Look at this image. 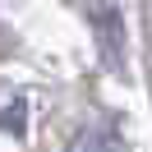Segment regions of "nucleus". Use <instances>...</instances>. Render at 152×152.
Returning <instances> with one entry per match:
<instances>
[{
  "mask_svg": "<svg viewBox=\"0 0 152 152\" xmlns=\"http://www.w3.org/2000/svg\"><path fill=\"white\" fill-rule=\"evenodd\" d=\"M69 152H124V148H120V138H115L106 124H88V129L69 143Z\"/></svg>",
  "mask_w": 152,
  "mask_h": 152,
  "instance_id": "1",
  "label": "nucleus"
}]
</instances>
